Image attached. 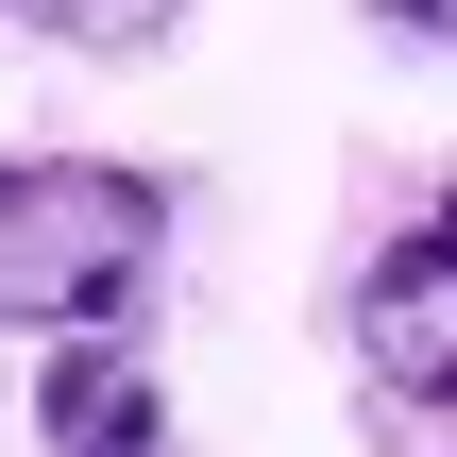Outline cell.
Segmentation results:
<instances>
[{
    "label": "cell",
    "instance_id": "6da1fadb",
    "mask_svg": "<svg viewBox=\"0 0 457 457\" xmlns=\"http://www.w3.org/2000/svg\"><path fill=\"white\" fill-rule=\"evenodd\" d=\"M187 187L153 153H0V339H136L170 288Z\"/></svg>",
    "mask_w": 457,
    "mask_h": 457
},
{
    "label": "cell",
    "instance_id": "7a4b0ae2",
    "mask_svg": "<svg viewBox=\"0 0 457 457\" xmlns=\"http://www.w3.org/2000/svg\"><path fill=\"white\" fill-rule=\"evenodd\" d=\"M339 356H356L373 407H407L424 441H457V187H424V220L356 254V288H339Z\"/></svg>",
    "mask_w": 457,
    "mask_h": 457
},
{
    "label": "cell",
    "instance_id": "3957f363",
    "mask_svg": "<svg viewBox=\"0 0 457 457\" xmlns=\"http://www.w3.org/2000/svg\"><path fill=\"white\" fill-rule=\"evenodd\" d=\"M170 373L136 339H51L34 356V457H170Z\"/></svg>",
    "mask_w": 457,
    "mask_h": 457
},
{
    "label": "cell",
    "instance_id": "277c9868",
    "mask_svg": "<svg viewBox=\"0 0 457 457\" xmlns=\"http://www.w3.org/2000/svg\"><path fill=\"white\" fill-rule=\"evenodd\" d=\"M34 51H85V68H136V51H170L187 34V0H0Z\"/></svg>",
    "mask_w": 457,
    "mask_h": 457
},
{
    "label": "cell",
    "instance_id": "5b68a950",
    "mask_svg": "<svg viewBox=\"0 0 457 457\" xmlns=\"http://www.w3.org/2000/svg\"><path fill=\"white\" fill-rule=\"evenodd\" d=\"M356 17H373L390 51H457V0H356Z\"/></svg>",
    "mask_w": 457,
    "mask_h": 457
}]
</instances>
